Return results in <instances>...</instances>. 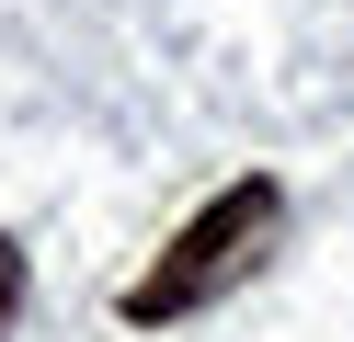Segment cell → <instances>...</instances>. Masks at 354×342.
<instances>
[{
  "mask_svg": "<svg viewBox=\"0 0 354 342\" xmlns=\"http://www.w3.org/2000/svg\"><path fill=\"white\" fill-rule=\"evenodd\" d=\"M274 228H286V194L274 182H229V194L206 205V217L183 228V240L160 251V263L138 274V285H126V319H138V331H171V319H194V308H217V296L240 285V274L263 263V251H274Z\"/></svg>",
  "mask_w": 354,
  "mask_h": 342,
  "instance_id": "obj_1",
  "label": "cell"
},
{
  "mask_svg": "<svg viewBox=\"0 0 354 342\" xmlns=\"http://www.w3.org/2000/svg\"><path fill=\"white\" fill-rule=\"evenodd\" d=\"M12 319H24V251L0 240V342H12Z\"/></svg>",
  "mask_w": 354,
  "mask_h": 342,
  "instance_id": "obj_2",
  "label": "cell"
}]
</instances>
